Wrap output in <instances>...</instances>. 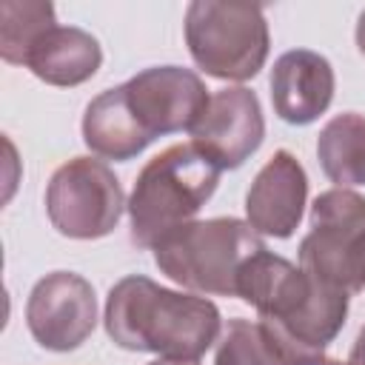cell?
<instances>
[{
  "mask_svg": "<svg viewBox=\"0 0 365 365\" xmlns=\"http://www.w3.org/2000/svg\"><path fill=\"white\" fill-rule=\"evenodd\" d=\"M106 334L125 351L197 362L222 331L220 308L200 297L157 285L143 274L111 285L103 311Z\"/></svg>",
  "mask_w": 365,
  "mask_h": 365,
  "instance_id": "obj_1",
  "label": "cell"
},
{
  "mask_svg": "<svg viewBox=\"0 0 365 365\" xmlns=\"http://www.w3.org/2000/svg\"><path fill=\"white\" fill-rule=\"evenodd\" d=\"M237 297L257 308L297 356L322 354L345 325L351 294L325 285L268 248L257 251L240 271Z\"/></svg>",
  "mask_w": 365,
  "mask_h": 365,
  "instance_id": "obj_2",
  "label": "cell"
},
{
  "mask_svg": "<svg viewBox=\"0 0 365 365\" xmlns=\"http://www.w3.org/2000/svg\"><path fill=\"white\" fill-rule=\"evenodd\" d=\"M217 182L220 168L194 143H177L151 157L137 174L125 205L131 242L154 248L174 228L191 222L217 191Z\"/></svg>",
  "mask_w": 365,
  "mask_h": 365,
  "instance_id": "obj_3",
  "label": "cell"
},
{
  "mask_svg": "<svg viewBox=\"0 0 365 365\" xmlns=\"http://www.w3.org/2000/svg\"><path fill=\"white\" fill-rule=\"evenodd\" d=\"M259 234L237 217L191 220L163 237L151 251L157 268L194 294L237 297L242 265L262 251Z\"/></svg>",
  "mask_w": 365,
  "mask_h": 365,
  "instance_id": "obj_4",
  "label": "cell"
},
{
  "mask_svg": "<svg viewBox=\"0 0 365 365\" xmlns=\"http://www.w3.org/2000/svg\"><path fill=\"white\" fill-rule=\"evenodd\" d=\"M185 43L208 77L242 83L265 66L271 34L262 6L194 0L185 9Z\"/></svg>",
  "mask_w": 365,
  "mask_h": 365,
  "instance_id": "obj_5",
  "label": "cell"
},
{
  "mask_svg": "<svg viewBox=\"0 0 365 365\" xmlns=\"http://www.w3.org/2000/svg\"><path fill=\"white\" fill-rule=\"evenodd\" d=\"M125 205L117 174L97 157L63 163L46 188L48 222L68 240H100L111 234Z\"/></svg>",
  "mask_w": 365,
  "mask_h": 365,
  "instance_id": "obj_6",
  "label": "cell"
},
{
  "mask_svg": "<svg viewBox=\"0 0 365 365\" xmlns=\"http://www.w3.org/2000/svg\"><path fill=\"white\" fill-rule=\"evenodd\" d=\"M365 234V197L351 188H328L311 205V231L299 242V268L314 279L356 294L351 257Z\"/></svg>",
  "mask_w": 365,
  "mask_h": 365,
  "instance_id": "obj_7",
  "label": "cell"
},
{
  "mask_svg": "<svg viewBox=\"0 0 365 365\" xmlns=\"http://www.w3.org/2000/svg\"><path fill=\"white\" fill-rule=\"evenodd\" d=\"M26 325L46 351L80 348L97 325V297L86 277L74 271H51L34 282L26 299Z\"/></svg>",
  "mask_w": 365,
  "mask_h": 365,
  "instance_id": "obj_8",
  "label": "cell"
},
{
  "mask_svg": "<svg viewBox=\"0 0 365 365\" xmlns=\"http://www.w3.org/2000/svg\"><path fill=\"white\" fill-rule=\"evenodd\" d=\"M137 123L151 140L191 131L208 108V88L191 68L154 66L123 83Z\"/></svg>",
  "mask_w": 365,
  "mask_h": 365,
  "instance_id": "obj_9",
  "label": "cell"
},
{
  "mask_svg": "<svg viewBox=\"0 0 365 365\" xmlns=\"http://www.w3.org/2000/svg\"><path fill=\"white\" fill-rule=\"evenodd\" d=\"M265 137L262 106L245 86H228L211 94L205 114L191 128V143L220 168H240Z\"/></svg>",
  "mask_w": 365,
  "mask_h": 365,
  "instance_id": "obj_10",
  "label": "cell"
},
{
  "mask_svg": "<svg viewBox=\"0 0 365 365\" xmlns=\"http://www.w3.org/2000/svg\"><path fill=\"white\" fill-rule=\"evenodd\" d=\"M308 202V174L302 163L279 148L274 157L257 171L248 194H245V222L274 240H288L305 211Z\"/></svg>",
  "mask_w": 365,
  "mask_h": 365,
  "instance_id": "obj_11",
  "label": "cell"
},
{
  "mask_svg": "<svg viewBox=\"0 0 365 365\" xmlns=\"http://www.w3.org/2000/svg\"><path fill=\"white\" fill-rule=\"evenodd\" d=\"M334 68L328 57L311 48H291L274 60L271 68V103L279 120L291 125H308L328 111L334 100Z\"/></svg>",
  "mask_w": 365,
  "mask_h": 365,
  "instance_id": "obj_12",
  "label": "cell"
},
{
  "mask_svg": "<svg viewBox=\"0 0 365 365\" xmlns=\"http://www.w3.org/2000/svg\"><path fill=\"white\" fill-rule=\"evenodd\" d=\"M23 66L48 86L71 88L97 74L103 66V48L86 29L57 23L29 48Z\"/></svg>",
  "mask_w": 365,
  "mask_h": 365,
  "instance_id": "obj_13",
  "label": "cell"
},
{
  "mask_svg": "<svg viewBox=\"0 0 365 365\" xmlns=\"http://www.w3.org/2000/svg\"><path fill=\"white\" fill-rule=\"evenodd\" d=\"M83 143L91 148V154H97L103 160L125 163V160H134L137 154H143L154 140L137 123V117L128 106V97H125V86H114V88H106L103 94H97L86 106Z\"/></svg>",
  "mask_w": 365,
  "mask_h": 365,
  "instance_id": "obj_14",
  "label": "cell"
},
{
  "mask_svg": "<svg viewBox=\"0 0 365 365\" xmlns=\"http://www.w3.org/2000/svg\"><path fill=\"white\" fill-rule=\"evenodd\" d=\"M317 157L336 188L365 185V117L356 111L331 117L317 137Z\"/></svg>",
  "mask_w": 365,
  "mask_h": 365,
  "instance_id": "obj_15",
  "label": "cell"
},
{
  "mask_svg": "<svg viewBox=\"0 0 365 365\" xmlns=\"http://www.w3.org/2000/svg\"><path fill=\"white\" fill-rule=\"evenodd\" d=\"M294 348L262 319H228L217 339L214 365H291Z\"/></svg>",
  "mask_w": 365,
  "mask_h": 365,
  "instance_id": "obj_16",
  "label": "cell"
},
{
  "mask_svg": "<svg viewBox=\"0 0 365 365\" xmlns=\"http://www.w3.org/2000/svg\"><path fill=\"white\" fill-rule=\"evenodd\" d=\"M57 26L51 3L43 0H6L0 6V57L11 66H23L29 48Z\"/></svg>",
  "mask_w": 365,
  "mask_h": 365,
  "instance_id": "obj_17",
  "label": "cell"
},
{
  "mask_svg": "<svg viewBox=\"0 0 365 365\" xmlns=\"http://www.w3.org/2000/svg\"><path fill=\"white\" fill-rule=\"evenodd\" d=\"M351 274H354V285L356 291L365 288V234L359 237L356 248H354V257H351Z\"/></svg>",
  "mask_w": 365,
  "mask_h": 365,
  "instance_id": "obj_18",
  "label": "cell"
},
{
  "mask_svg": "<svg viewBox=\"0 0 365 365\" xmlns=\"http://www.w3.org/2000/svg\"><path fill=\"white\" fill-rule=\"evenodd\" d=\"M345 365H365V325L362 331L356 334L354 345H351V354H348V362Z\"/></svg>",
  "mask_w": 365,
  "mask_h": 365,
  "instance_id": "obj_19",
  "label": "cell"
},
{
  "mask_svg": "<svg viewBox=\"0 0 365 365\" xmlns=\"http://www.w3.org/2000/svg\"><path fill=\"white\" fill-rule=\"evenodd\" d=\"M291 365H345V362H339V359H331V356H325V354H305V356L294 359Z\"/></svg>",
  "mask_w": 365,
  "mask_h": 365,
  "instance_id": "obj_20",
  "label": "cell"
},
{
  "mask_svg": "<svg viewBox=\"0 0 365 365\" xmlns=\"http://www.w3.org/2000/svg\"><path fill=\"white\" fill-rule=\"evenodd\" d=\"M356 48L365 57V9L359 11V20H356Z\"/></svg>",
  "mask_w": 365,
  "mask_h": 365,
  "instance_id": "obj_21",
  "label": "cell"
},
{
  "mask_svg": "<svg viewBox=\"0 0 365 365\" xmlns=\"http://www.w3.org/2000/svg\"><path fill=\"white\" fill-rule=\"evenodd\" d=\"M148 365H197V362H185V359H154V362H148Z\"/></svg>",
  "mask_w": 365,
  "mask_h": 365,
  "instance_id": "obj_22",
  "label": "cell"
}]
</instances>
